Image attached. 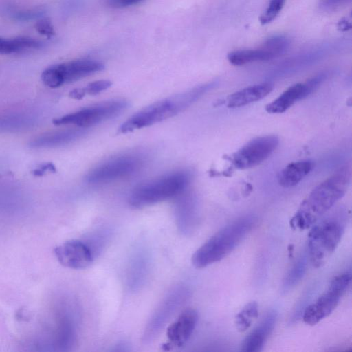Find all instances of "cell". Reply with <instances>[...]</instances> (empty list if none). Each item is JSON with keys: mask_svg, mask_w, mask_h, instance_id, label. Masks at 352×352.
Wrapping results in <instances>:
<instances>
[{"mask_svg": "<svg viewBox=\"0 0 352 352\" xmlns=\"http://www.w3.org/2000/svg\"><path fill=\"white\" fill-rule=\"evenodd\" d=\"M43 43L30 36H17L13 38L0 37V54H19L38 50Z\"/></svg>", "mask_w": 352, "mask_h": 352, "instance_id": "obj_18", "label": "cell"}, {"mask_svg": "<svg viewBox=\"0 0 352 352\" xmlns=\"http://www.w3.org/2000/svg\"><path fill=\"white\" fill-rule=\"evenodd\" d=\"M323 77L318 76L305 83H296L287 88L276 99L267 104L265 110L269 113H281L296 102L309 96L320 84Z\"/></svg>", "mask_w": 352, "mask_h": 352, "instance_id": "obj_12", "label": "cell"}, {"mask_svg": "<svg viewBox=\"0 0 352 352\" xmlns=\"http://www.w3.org/2000/svg\"><path fill=\"white\" fill-rule=\"evenodd\" d=\"M104 65L98 60L80 58L52 65L41 74L43 82L50 88H57L102 70Z\"/></svg>", "mask_w": 352, "mask_h": 352, "instance_id": "obj_8", "label": "cell"}, {"mask_svg": "<svg viewBox=\"0 0 352 352\" xmlns=\"http://www.w3.org/2000/svg\"><path fill=\"white\" fill-rule=\"evenodd\" d=\"M198 321V313L192 308L182 311L168 326L166 337L169 341L167 347L182 346L192 334Z\"/></svg>", "mask_w": 352, "mask_h": 352, "instance_id": "obj_13", "label": "cell"}, {"mask_svg": "<svg viewBox=\"0 0 352 352\" xmlns=\"http://www.w3.org/2000/svg\"><path fill=\"white\" fill-rule=\"evenodd\" d=\"M35 27L38 32L48 38L52 36L55 33L54 28L48 19L39 20L36 23Z\"/></svg>", "mask_w": 352, "mask_h": 352, "instance_id": "obj_24", "label": "cell"}, {"mask_svg": "<svg viewBox=\"0 0 352 352\" xmlns=\"http://www.w3.org/2000/svg\"><path fill=\"white\" fill-rule=\"evenodd\" d=\"M351 177V166L346 164L316 186L292 218L291 227L310 228L345 195Z\"/></svg>", "mask_w": 352, "mask_h": 352, "instance_id": "obj_1", "label": "cell"}, {"mask_svg": "<svg viewBox=\"0 0 352 352\" xmlns=\"http://www.w3.org/2000/svg\"><path fill=\"white\" fill-rule=\"evenodd\" d=\"M286 0H270L265 12L260 16V23L263 25L272 22L283 9Z\"/></svg>", "mask_w": 352, "mask_h": 352, "instance_id": "obj_23", "label": "cell"}, {"mask_svg": "<svg viewBox=\"0 0 352 352\" xmlns=\"http://www.w3.org/2000/svg\"><path fill=\"white\" fill-rule=\"evenodd\" d=\"M47 171L56 172L55 166L52 163H46L41 165L33 170V175L36 177L43 176Z\"/></svg>", "mask_w": 352, "mask_h": 352, "instance_id": "obj_30", "label": "cell"}, {"mask_svg": "<svg viewBox=\"0 0 352 352\" xmlns=\"http://www.w3.org/2000/svg\"><path fill=\"white\" fill-rule=\"evenodd\" d=\"M34 123V118L25 114L0 115V131H21L30 128Z\"/></svg>", "mask_w": 352, "mask_h": 352, "instance_id": "obj_20", "label": "cell"}, {"mask_svg": "<svg viewBox=\"0 0 352 352\" xmlns=\"http://www.w3.org/2000/svg\"><path fill=\"white\" fill-rule=\"evenodd\" d=\"M307 256L302 255L294 263L283 279L282 284L283 292L289 291L303 278L307 269Z\"/></svg>", "mask_w": 352, "mask_h": 352, "instance_id": "obj_21", "label": "cell"}, {"mask_svg": "<svg viewBox=\"0 0 352 352\" xmlns=\"http://www.w3.org/2000/svg\"><path fill=\"white\" fill-rule=\"evenodd\" d=\"M43 12L41 10H31V11H19L14 14V16L21 21H25L38 17L41 15Z\"/></svg>", "mask_w": 352, "mask_h": 352, "instance_id": "obj_28", "label": "cell"}, {"mask_svg": "<svg viewBox=\"0 0 352 352\" xmlns=\"http://www.w3.org/2000/svg\"><path fill=\"white\" fill-rule=\"evenodd\" d=\"M190 180L188 172L177 170L145 181L132 190L129 204L140 208L178 197L186 191Z\"/></svg>", "mask_w": 352, "mask_h": 352, "instance_id": "obj_5", "label": "cell"}, {"mask_svg": "<svg viewBox=\"0 0 352 352\" xmlns=\"http://www.w3.org/2000/svg\"><path fill=\"white\" fill-rule=\"evenodd\" d=\"M278 144V138L272 135L254 138L235 152L231 158L236 168L247 169L267 159Z\"/></svg>", "mask_w": 352, "mask_h": 352, "instance_id": "obj_10", "label": "cell"}, {"mask_svg": "<svg viewBox=\"0 0 352 352\" xmlns=\"http://www.w3.org/2000/svg\"><path fill=\"white\" fill-rule=\"evenodd\" d=\"M340 27L341 28V29L342 30L343 28H344V30H346V28H350V25H347V23L346 22H341L340 23Z\"/></svg>", "mask_w": 352, "mask_h": 352, "instance_id": "obj_31", "label": "cell"}, {"mask_svg": "<svg viewBox=\"0 0 352 352\" xmlns=\"http://www.w3.org/2000/svg\"><path fill=\"white\" fill-rule=\"evenodd\" d=\"M310 160L294 162L287 165L278 175V182L284 188H290L301 182L312 170Z\"/></svg>", "mask_w": 352, "mask_h": 352, "instance_id": "obj_17", "label": "cell"}, {"mask_svg": "<svg viewBox=\"0 0 352 352\" xmlns=\"http://www.w3.org/2000/svg\"><path fill=\"white\" fill-rule=\"evenodd\" d=\"M145 162L146 157L142 153L118 155L91 169L86 176V181L91 184H101L123 179L138 173Z\"/></svg>", "mask_w": 352, "mask_h": 352, "instance_id": "obj_6", "label": "cell"}, {"mask_svg": "<svg viewBox=\"0 0 352 352\" xmlns=\"http://www.w3.org/2000/svg\"><path fill=\"white\" fill-rule=\"evenodd\" d=\"M350 0H320V6L325 10H335L341 7Z\"/></svg>", "mask_w": 352, "mask_h": 352, "instance_id": "obj_26", "label": "cell"}, {"mask_svg": "<svg viewBox=\"0 0 352 352\" xmlns=\"http://www.w3.org/2000/svg\"><path fill=\"white\" fill-rule=\"evenodd\" d=\"M54 254L63 266L72 269H84L93 261L89 247L79 240L67 241L54 248Z\"/></svg>", "mask_w": 352, "mask_h": 352, "instance_id": "obj_11", "label": "cell"}, {"mask_svg": "<svg viewBox=\"0 0 352 352\" xmlns=\"http://www.w3.org/2000/svg\"><path fill=\"white\" fill-rule=\"evenodd\" d=\"M273 89L274 85L270 82H263L243 88L228 97L227 106L229 108L245 106L264 98Z\"/></svg>", "mask_w": 352, "mask_h": 352, "instance_id": "obj_16", "label": "cell"}, {"mask_svg": "<svg viewBox=\"0 0 352 352\" xmlns=\"http://www.w3.org/2000/svg\"><path fill=\"white\" fill-rule=\"evenodd\" d=\"M111 81L107 80H99L89 83L86 87L74 89L69 93L72 98L80 100L86 95H96L111 86Z\"/></svg>", "mask_w": 352, "mask_h": 352, "instance_id": "obj_22", "label": "cell"}, {"mask_svg": "<svg viewBox=\"0 0 352 352\" xmlns=\"http://www.w3.org/2000/svg\"><path fill=\"white\" fill-rule=\"evenodd\" d=\"M85 129H69L39 135L29 143L33 148H54L68 144L83 136Z\"/></svg>", "mask_w": 352, "mask_h": 352, "instance_id": "obj_15", "label": "cell"}, {"mask_svg": "<svg viewBox=\"0 0 352 352\" xmlns=\"http://www.w3.org/2000/svg\"><path fill=\"white\" fill-rule=\"evenodd\" d=\"M277 314L270 311L259 324L244 338L241 345L243 352H258L272 332L276 322Z\"/></svg>", "mask_w": 352, "mask_h": 352, "instance_id": "obj_14", "label": "cell"}, {"mask_svg": "<svg viewBox=\"0 0 352 352\" xmlns=\"http://www.w3.org/2000/svg\"><path fill=\"white\" fill-rule=\"evenodd\" d=\"M212 85V83L201 85L155 102L129 118L120 126L119 131L126 133L173 117L190 107Z\"/></svg>", "mask_w": 352, "mask_h": 352, "instance_id": "obj_3", "label": "cell"}, {"mask_svg": "<svg viewBox=\"0 0 352 352\" xmlns=\"http://www.w3.org/2000/svg\"><path fill=\"white\" fill-rule=\"evenodd\" d=\"M347 217L342 212L316 221L308 234V258L312 265L323 266L338 247L346 226Z\"/></svg>", "mask_w": 352, "mask_h": 352, "instance_id": "obj_4", "label": "cell"}, {"mask_svg": "<svg viewBox=\"0 0 352 352\" xmlns=\"http://www.w3.org/2000/svg\"><path fill=\"white\" fill-rule=\"evenodd\" d=\"M252 318L241 310L236 316L235 324L238 331L242 332L246 331L251 325Z\"/></svg>", "mask_w": 352, "mask_h": 352, "instance_id": "obj_25", "label": "cell"}, {"mask_svg": "<svg viewBox=\"0 0 352 352\" xmlns=\"http://www.w3.org/2000/svg\"><path fill=\"white\" fill-rule=\"evenodd\" d=\"M256 223L253 215L243 216L228 223L193 253L192 264L200 269L223 259L243 241Z\"/></svg>", "mask_w": 352, "mask_h": 352, "instance_id": "obj_2", "label": "cell"}, {"mask_svg": "<svg viewBox=\"0 0 352 352\" xmlns=\"http://www.w3.org/2000/svg\"><path fill=\"white\" fill-rule=\"evenodd\" d=\"M227 57L229 62L236 66L274 58L271 53L263 45L256 49L235 50L230 52Z\"/></svg>", "mask_w": 352, "mask_h": 352, "instance_id": "obj_19", "label": "cell"}, {"mask_svg": "<svg viewBox=\"0 0 352 352\" xmlns=\"http://www.w3.org/2000/svg\"><path fill=\"white\" fill-rule=\"evenodd\" d=\"M251 318L254 319L258 315V307L256 301H252L246 304L241 309Z\"/></svg>", "mask_w": 352, "mask_h": 352, "instance_id": "obj_29", "label": "cell"}, {"mask_svg": "<svg viewBox=\"0 0 352 352\" xmlns=\"http://www.w3.org/2000/svg\"><path fill=\"white\" fill-rule=\"evenodd\" d=\"M128 106L124 100H111L85 107L76 112L55 118V125L73 124L85 129L118 116Z\"/></svg>", "mask_w": 352, "mask_h": 352, "instance_id": "obj_7", "label": "cell"}, {"mask_svg": "<svg viewBox=\"0 0 352 352\" xmlns=\"http://www.w3.org/2000/svg\"><path fill=\"white\" fill-rule=\"evenodd\" d=\"M143 1L144 0H105L109 6L116 8L133 6Z\"/></svg>", "mask_w": 352, "mask_h": 352, "instance_id": "obj_27", "label": "cell"}, {"mask_svg": "<svg viewBox=\"0 0 352 352\" xmlns=\"http://www.w3.org/2000/svg\"><path fill=\"white\" fill-rule=\"evenodd\" d=\"M351 281L350 272L335 276L331 280L327 290L304 311L302 319L305 323L313 326L329 316L338 306Z\"/></svg>", "mask_w": 352, "mask_h": 352, "instance_id": "obj_9", "label": "cell"}]
</instances>
